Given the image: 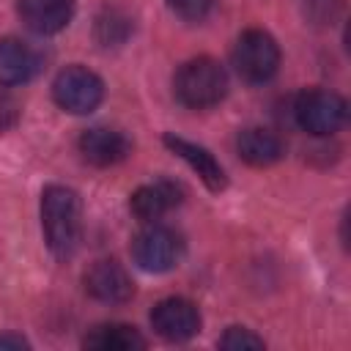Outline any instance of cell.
Returning a JSON list of instances; mask_svg holds the SVG:
<instances>
[{
  "label": "cell",
  "mask_w": 351,
  "mask_h": 351,
  "mask_svg": "<svg viewBox=\"0 0 351 351\" xmlns=\"http://www.w3.org/2000/svg\"><path fill=\"white\" fill-rule=\"evenodd\" d=\"M181 186L173 184V181H154V184H145L140 186L132 200H129V208L132 214L140 219V222H156L159 217H165L170 208H176L181 203Z\"/></svg>",
  "instance_id": "cell-11"
},
{
  "label": "cell",
  "mask_w": 351,
  "mask_h": 351,
  "mask_svg": "<svg viewBox=\"0 0 351 351\" xmlns=\"http://www.w3.org/2000/svg\"><path fill=\"white\" fill-rule=\"evenodd\" d=\"M219 346L225 351H255V348H263V340L258 335H252L250 329H244V326H230L219 337Z\"/></svg>",
  "instance_id": "cell-16"
},
{
  "label": "cell",
  "mask_w": 351,
  "mask_h": 351,
  "mask_svg": "<svg viewBox=\"0 0 351 351\" xmlns=\"http://www.w3.org/2000/svg\"><path fill=\"white\" fill-rule=\"evenodd\" d=\"M181 252H184V241L167 225L148 222L132 239V258L143 271H154V274L170 271L181 261Z\"/></svg>",
  "instance_id": "cell-5"
},
{
  "label": "cell",
  "mask_w": 351,
  "mask_h": 351,
  "mask_svg": "<svg viewBox=\"0 0 351 351\" xmlns=\"http://www.w3.org/2000/svg\"><path fill=\"white\" fill-rule=\"evenodd\" d=\"M173 88L184 107L206 110L225 99L228 74L214 58H192L176 71Z\"/></svg>",
  "instance_id": "cell-2"
},
{
  "label": "cell",
  "mask_w": 351,
  "mask_h": 351,
  "mask_svg": "<svg viewBox=\"0 0 351 351\" xmlns=\"http://www.w3.org/2000/svg\"><path fill=\"white\" fill-rule=\"evenodd\" d=\"M233 66L252 85L269 82L280 69V47L266 30H244L233 47Z\"/></svg>",
  "instance_id": "cell-3"
},
{
  "label": "cell",
  "mask_w": 351,
  "mask_h": 351,
  "mask_svg": "<svg viewBox=\"0 0 351 351\" xmlns=\"http://www.w3.org/2000/svg\"><path fill=\"white\" fill-rule=\"evenodd\" d=\"M52 96L60 110L71 115H88L101 104L104 85L85 66H66L52 82Z\"/></svg>",
  "instance_id": "cell-6"
},
{
  "label": "cell",
  "mask_w": 351,
  "mask_h": 351,
  "mask_svg": "<svg viewBox=\"0 0 351 351\" xmlns=\"http://www.w3.org/2000/svg\"><path fill=\"white\" fill-rule=\"evenodd\" d=\"M151 326H154V332L159 337H165L170 343H184V340L197 335L200 313L189 299L170 296V299H162L151 310Z\"/></svg>",
  "instance_id": "cell-7"
},
{
  "label": "cell",
  "mask_w": 351,
  "mask_h": 351,
  "mask_svg": "<svg viewBox=\"0 0 351 351\" xmlns=\"http://www.w3.org/2000/svg\"><path fill=\"white\" fill-rule=\"evenodd\" d=\"M236 151H239V156L247 165H252V167H269V165L280 162L282 143H280V137L274 132L261 129V126H250V129H241L239 132Z\"/></svg>",
  "instance_id": "cell-13"
},
{
  "label": "cell",
  "mask_w": 351,
  "mask_h": 351,
  "mask_svg": "<svg viewBox=\"0 0 351 351\" xmlns=\"http://www.w3.org/2000/svg\"><path fill=\"white\" fill-rule=\"evenodd\" d=\"M80 154L85 156V162H90L96 167H110V165L123 162L132 154V143L118 129L93 126L80 134Z\"/></svg>",
  "instance_id": "cell-9"
},
{
  "label": "cell",
  "mask_w": 351,
  "mask_h": 351,
  "mask_svg": "<svg viewBox=\"0 0 351 351\" xmlns=\"http://www.w3.org/2000/svg\"><path fill=\"white\" fill-rule=\"evenodd\" d=\"M85 291H88L96 302H104V304H123V302L132 299L134 285H132L129 271H126L118 261L104 258V261H96V263L85 271Z\"/></svg>",
  "instance_id": "cell-8"
},
{
  "label": "cell",
  "mask_w": 351,
  "mask_h": 351,
  "mask_svg": "<svg viewBox=\"0 0 351 351\" xmlns=\"http://www.w3.org/2000/svg\"><path fill=\"white\" fill-rule=\"evenodd\" d=\"M211 3H214V0H167V5H170L181 19H189V22L203 19V16L211 11Z\"/></svg>",
  "instance_id": "cell-17"
},
{
  "label": "cell",
  "mask_w": 351,
  "mask_h": 351,
  "mask_svg": "<svg viewBox=\"0 0 351 351\" xmlns=\"http://www.w3.org/2000/svg\"><path fill=\"white\" fill-rule=\"evenodd\" d=\"M165 145H167L176 156H181V159L203 178V184H206L211 192L225 189V184H228L225 170H222V165L214 159V154H208L203 145H195V143H189V140H184V137H176V134H165Z\"/></svg>",
  "instance_id": "cell-12"
},
{
  "label": "cell",
  "mask_w": 351,
  "mask_h": 351,
  "mask_svg": "<svg viewBox=\"0 0 351 351\" xmlns=\"http://www.w3.org/2000/svg\"><path fill=\"white\" fill-rule=\"evenodd\" d=\"M293 115L304 132H310L315 137H326V134H335L346 123L348 107L340 93L324 90V88H310L296 96Z\"/></svg>",
  "instance_id": "cell-4"
},
{
  "label": "cell",
  "mask_w": 351,
  "mask_h": 351,
  "mask_svg": "<svg viewBox=\"0 0 351 351\" xmlns=\"http://www.w3.org/2000/svg\"><path fill=\"white\" fill-rule=\"evenodd\" d=\"M38 69L36 52L19 38H0V85H22Z\"/></svg>",
  "instance_id": "cell-14"
},
{
  "label": "cell",
  "mask_w": 351,
  "mask_h": 351,
  "mask_svg": "<svg viewBox=\"0 0 351 351\" xmlns=\"http://www.w3.org/2000/svg\"><path fill=\"white\" fill-rule=\"evenodd\" d=\"M41 228L55 258H71L77 252L82 236V208L74 189L52 184L41 192Z\"/></svg>",
  "instance_id": "cell-1"
},
{
  "label": "cell",
  "mask_w": 351,
  "mask_h": 351,
  "mask_svg": "<svg viewBox=\"0 0 351 351\" xmlns=\"http://www.w3.org/2000/svg\"><path fill=\"white\" fill-rule=\"evenodd\" d=\"M19 121V101L14 99V93L8 88L0 85V134L14 129Z\"/></svg>",
  "instance_id": "cell-18"
},
{
  "label": "cell",
  "mask_w": 351,
  "mask_h": 351,
  "mask_svg": "<svg viewBox=\"0 0 351 351\" xmlns=\"http://www.w3.org/2000/svg\"><path fill=\"white\" fill-rule=\"evenodd\" d=\"M16 11L22 22L38 33V36H52L63 30L71 16H74V0H19Z\"/></svg>",
  "instance_id": "cell-10"
},
{
  "label": "cell",
  "mask_w": 351,
  "mask_h": 351,
  "mask_svg": "<svg viewBox=\"0 0 351 351\" xmlns=\"http://www.w3.org/2000/svg\"><path fill=\"white\" fill-rule=\"evenodd\" d=\"M82 346L90 351H140L145 340L129 324H99L85 335Z\"/></svg>",
  "instance_id": "cell-15"
},
{
  "label": "cell",
  "mask_w": 351,
  "mask_h": 351,
  "mask_svg": "<svg viewBox=\"0 0 351 351\" xmlns=\"http://www.w3.org/2000/svg\"><path fill=\"white\" fill-rule=\"evenodd\" d=\"M0 348H27V340L19 335H0Z\"/></svg>",
  "instance_id": "cell-19"
}]
</instances>
